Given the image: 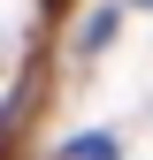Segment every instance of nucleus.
I'll return each mask as SVG.
<instances>
[{
    "label": "nucleus",
    "instance_id": "f257e3e1",
    "mask_svg": "<svg viewBox=\"0 0 153 160\" xmlns=\"http://www.w3.org/2000/svg\"><path fill=\"white\" fill-rule=\"evenodd\" d=\"M54 160H123V145H115L107 130H84V137H69V145L54 152Z\"/></svg>",
    "mask_w": 153,
    "mask_h": 160
}]
</instances>
